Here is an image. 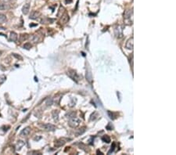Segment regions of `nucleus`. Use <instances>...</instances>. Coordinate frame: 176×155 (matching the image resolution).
<instances>
[{
	"mask_svg": "<svg viewBox=\"0 0 176 155\" xmlns=\"http://www.w3.org/2000/svg\"><path fill=\"white\" fill-rule=\"evenodd\" d=\"M10 40L12 42H16L17 40V34L15 32H11L10 35Z\"/></svg>",
	"mask_w": 176,
	"mask_h": 155,
	"instance_id": "obj_11",
	"label": "nucleus"
},
{
	"mask_svg": "<svg viewBox=\"0 0 176 155\" xmlns=\"http://www.w3.org/2000/svg\"><path fill=\"white\" fill-rule=\"evenodd\" d=\"M96 113H94V114H92V115H91V117H92V118H90V120H91V121H92V120H95V119H96V117H95V115H96Z\"/></svg>",
	"mask_w": 176,
	"mask_h": 155,
	"instance_id": "obj_27",
	"label": "nucleus"
},
{
	"mask_svg": "<svg viewBox=\"0 0 176 155\" xmlns=\"http://www.w3.org/2000/svg\"><path fill=\"white\" fill-rule=\"evenodd\" d=\"M67 75L69 76L71 79H73L74 81H75L76 82H78V80H79V76L77 74L76 71H74V70H69L67 71Z\"/></svg>",
	"mask_w": 176,
	"mask_h": 155,
	"instance_id": "obj_2",
	"label": "nucleus"
},
{
	"mask_svg": "<svg viewBox=\"0 0 176 155\" xmlns=\"http://www.w3.org/2000/svg\"><path fill=\"white\" fill-rule=\"evenodd\" d=\"M60 96H56L55 98L53 99V103H56V104H58L59 103V100H60Z\"/></svg>",
	"mask_w": 176,
	"mask_h": 155,
	"instance_id": "obj_17",
	"label": "nucleus"
},
{
	"mask_svg": "<svg viewBox=\"0 0 176 155\" xmlns=\"http://www.w3.org/2000/svg\"><path fill=\"white\" fill-rule=\"evenodd\" d=\"M114 33H115V35L117 36V38H122L123 36V29L121 26H117L115 28H114Z\"/></svg>",
	"mask_w": 176,
	"mask_h": 155,
	"instance_id": "obj_3",
	"label": "nucleus"
},
{
	"mask_svg": "<svg viewBox=\"0 0 176 155\" xmlns=\"http://www.w3.org/2000/svg\"><path fill=\"white\" fill-rule=\"evenodd\" d=\"M53 119L56 122H57L59 120V111L57 110H54L53 112Z\"/></svg>",
	"mask_w": 176,
	"mask_h": 155,
	"instance_id": "obj_13",
	"label": "nucleus"
},
{
	"mask_svg": "<svg viewBox=\"0 0 176 155\" xmlns=\"http://www.w3.org/2000/svg\"><path fill=\"white\" fill-rule=\"evenodd\" d=\"M69 16L67 14H64L63 16H62V18L60 20V23L61 24H66L68 22V20H69Z\"/></svg>",
	"mask_w": 176,
	"mask_h": 155,
	"instance_id": "obj_9",
	"label": "nucleus"
},
{
	"mask_svg": "<svg viewBox=\"0 0 176 155\" xmlns=\"http://www.w3.org/2000/svg\"><path fill=\"white\" fill-rule=\"evenodd\" d=\"M74 115H75V113L74 112H71V113H68V114H66V116L67 118H73V117H74Z\"/></svg>",
	"mask_w": 176,
	"mask_h": 155,
	"instance_id": "obj_22",
	"label": "nucleus"
},
{
	"mask_svg": "<svg viewBox=\"0 0 176 155\" xmlns=\"http://www.w3.org/2000/svg\"><path fill=\"white\" fill-rule=\"evenodd\" d=\"M24 143H23V141H18V143H17V150H20L21 147H22V146H24Z\"/></svg>",
	"mask_w": 176,
	"mask_h": 155,
	"instance_id": "obj_20",
	"label": "nucleus"
},
{
	"mask_svg": "<svg viewBox=\"0 0 176 155\" xmlns=\"http://www.w3.org/2000/svg\"><path fill=\"white\" fill-rule=\"evenodd\" d=\"M1 54H2V52H1V51H0V56H1Z\"/></svg>",
	"mask_w": 176,
	"mask_h": 155,
	"instance_id": "obj_33",
	"label": "nucleus"
},
{
	"mask_svg": "<svg viewBox=\"0 0 176 155\" xmlns=\"http://www.w3.org/2000/svg\"><path fill=\"white\" fill-rule=\"evenodd\" d=\"M102 140L103 142H105V143H110V137L109 136H107V135H105V136H103L102 137Z\"/></svg>",
	"mask_w": 176,
	"mask_h": 155,
	"instance_id": "obj_14",
	"label": "nucleus"
},
{
	"mask_svg": "<svg viewBox=\"0 0 176 155\" xmlns=\"http://www.w3.org/2000/svg\"><path fill=\"white\" fill-rule=\"evenodd\" d=\"M24 48L26 49H29L30 48H31V45L30 43H26V44L24 45Z\"/></svg>",
	"mask_w": 176,
	"mask_h": 155,
	"instance_id": "obj_23",
	"label": "nucleus"
},
{
	"mask_svg": "<svg viewBox=\"0 0 176 155\" xmlns=\"http://www.w3.org/2000/svg\"><path fill=\"white\" fill-rule=\"evenodd\" d=\"M40 16V14L37 11H33L31 12V15H30V19H32V20H36L38 18V16Z\"/></svg>",
	"mask_w": 176,
	"mask_h": 155,
	"instance_id": "obj_8",
	"label": "nucleus"
},
{
	"mask_svg": "<svg viewBox=\"0 0 176 155\" xmlns=\"http://www.w3.org/2000/svg\"><path fill=\"white\" fill-rule=\"evenodd\" d=\"M31 41L34 42H37L38 40H39V38H38L37 35H32V36L31 37Z\"/></svg>",
	"mask_w": 176,
	"mask_h": 155,
	"instance_id": "obj_18",
	"label": "nucleus"
},
{
	"mask_svg": "<svg viewBox=\"0 0 176 155\" xmlns=\"http://www.w3.org/2000/svg\"><path fill=\"white\" fill-rule=\"evenodd\" d=\"M28 38V35L27 34H21V35H20V41L26 40Z\"/></svg>",
	"mask_w": 176,
	"mask_h": 155,
	"instance_id": "obj_19",
	"label": "nucleus"
},
{
	"mask_svg": "<svg viewBox=\"0 0 176 155\" xmlns=\"http://www.w3.org/2000/svg\"><path fill=\"white\" fill-rule=\"evenodd\" d=\"M30 132H31V128H30L29 127H27V128H25L24 129H23L22 132H20V135L23 136H28L30 134Z\"/></svg>",
	"mask_w": 176,
	"mask_h": 155,
	"instance_id": "obj_6",
	"label": "nucleus"
},
{
	"mask_svg": "<svg viewBox=\"0 0 176 155\" xmlns=\"http://www.w3.org/2000/svg\"><path fill=\"white\" fill-rule=\"evenodd\" d=\"M2 1H3V2H8V1H10V0H2Z\"/></svg>",
	"mask_w": 176,
	"mask_h": 155,
	"instance_id": "obj_32",
	"label": "nucleus"
},
{
	"mask_svg": "<svg viewBox=\"0 0 176 155\" xmlns=\"http://www.w3.org/2000/svg\"><path fill=\"white\" fill-rule=\"evenodd\" d=\"M6 21V16L3 14H0V24H3Z\"/></svg>",
	"mask_w": 176,
	"mask_h": 155,
	"instance_id": "obj_15",
	"label": "nucleus"
},
{
	"mask_svg": "<svg viewBox=\"0 0 176 155\" xmlns=\"http://www.w3.org/2000/svg\"><path fill=\"white\" fill-rule=\"evenodd\" d=\"M6 8H8L5 4H0V10H6Z\"/></svg>",
	"mask_w": 176,
	"mask_h": 155,
	"instance_id": "obj_25",
	"label": "nucleus"
},
{
	"mask_svg": "<svg viewBox=\"0 0 176 155\" xmlns=\"http://www.w3.org/2000/svg\"><path fill=\"white\" fill-rule=\"evenodd\" d=\"M42 128H43L45 131H49V132H52V131H54L56 128V126H54L53 124H45L42 125Z\"/></svg>",
	"mask_w": 176,
	"mask_h": 155,
	"instance_id": "obj_4",
	"label": "nucleus"
},
{
	"mask_svg": "<svg viewBox=\"0 0 176 155\" xmlns=\"http://www.w3.org/2000/svg\"><path fill=\"white\" fill-rule=\"evenodd\" d=\"M81 123V120L78 118H75V117H73V118H71L70 121H69V125L71 127V128H77Z\"/></svg>",
	"mask_w": 176,
	"mask_h": 155,
	"instance_id": "obj_1",
	"label": "nucleus"
},
{
	"mask_svg": "<svg viewBox=\"0 0 176 155\" xmlns=\"http://www.w3.org/2000/svg\"><path fill=\"white\" fill-rule=\"evenodd\" d=\"M30 10V4L29 3H27V4H25V5L23 6L22 8V12H23V14L24 15H27L28 14V12Z\"/></svg>",
	"mask_w": 176,
	"mask_h": 155,
	"instance_id": "obj_7",
	"label": "nucleus"
},
{
	"mask_svg": "<svg viewBox=\"0 0 176 155\" xmlns=\"http://www.w3.org/2000/svg\"><path fill=\"white\" fill-rule=\"evenodd\" d=\"M85 132V128L84 127V128H80L79 130L76 132V136H81V134H83V133Z\"/></svg>",
	"mask_w": 176,
	"mask_h": 155,
	"instance_id": "obj_16",
	"label": "nucleus"
},
{
	"mask_svg": "<svg viewBox=\"0 0 176 155\" xmlns=\"http://www.w3.org/2000/svg\"><path fill=\"white\" fill-rule=\"evenodd\" d=\"M0 30H6V28H3V27H1V26H0Z\"/></svg>",
	"mask_w": 176,
	"mask_h": 155,
	"instance_id": "obj_31",
	"label": "nucleus"
},
{
	"mask_svg": "<svg viewBox=\"0 0 176 155\" xmlns=\"http://www.w3.org/2000/svg\"><path fill=\"white\" fill-rule=\"evenodd\" d=\"M66 142L64 141L63 140H59L57 141H56V143H55V146H63L64 144H65Z\"/></svg>",
	"mask_w": 176,
	"mask_h": 155,
	"instance_id": "obj_12",
	"label": "nucleus"
},
{
	"mask_svg": "<svg viewBox=\"0 0 176 155\" xmlns=\"http://www.w3.org/2000/svg\"><path fill=\"white\" fill-rule=\"evenodd\" d=\"M65 2H66L67 4H68V3H71V2H72V0H65Z\"/></svg>",
	"mask_w": 176,
	"mask_h": 155,
	"instance_id": "obj_28",
	"label": "nucleus"
},
{
	"mask_svg": "<svg viewBox=\"0 0 176 155\" xmlns=\"http://www.w3.org/2000/svg\"><path fill=\"white\" fill-rule=\"evenodd\" d=\"M96 153H97V154H103V153H102V152H100L99 150H98L97 151H96Z\"/></svg>",
	"mask_w": 176,
	"mask_h": 155,
	"instance_id": "obj_30",
	"label": "nucleus"
},
{
	"mask_svg": "<svg viewBox=\"0 0 176 155\" xmlns=\"http://www.w3.org/2000/svg\"><path fill=\"white\" fill-rule=\"evenodd\" d=\"M6 78L5 75H2L1 77H0V85L2 84L4 81H6Z\"/></svg>",
	"mask_w": 176,
	"mask_h": 155,
	"instance_id": "obj_21",
	"label": "nucleus"
},
{
	"mask_svg": "<svg viewBox=\"0 0 176 155\" xmlns=\"http://www.w3.org/2000/svg\"><path fill=\"white\" fill-rule=\"evenodd\" d=\"M115 146H116V143H113V145L111 146V149H110V150L109 154H110L111 152H113V151H114V148H115Z\"/></svg>",
	"mask_w": 176,
	"mask_h": 155,
	"instance_id": "obj_26",
	"label": "nucleus"
},
{
	"mask_svg": "<svg viewBox=\"0 0 176 155\" xmlns=\"http://www.w3.org/2000/svg\"><path fill=\"white\" fill-rule=\"evenodd\" d=\"M61 12H62V13H63V12H64V9H63V7H62V6L59 7V13H58V14H57V16H60V15H61Z\"/></svg>",
	"mask_w": 176,
	"mask_h": 155,
	"instance_id": "obj_24",
	"label": "nucleus"
},
{
	"mask_svg": "<svg viewBox=\"0 0 176 155\" xmlns=\"http://www.w3.org/2000/svg\"><path fill=\"white\" fill-rule=\"evenodd\" d=\"M133 45H134V42H133V38H131L126 42L125 46H126V48L128 49H133Z\"/></svg>",
	"mask_w": 176,
	"mask_h": 155,
	"instance_id": "obj_5",
	"label": "nucleus"
},
{
	"mask_svg": "<svg viewBox=\"0 0 176 155\" xmlns=\"http://www.w3.org/2000/svg\"><path fill=\"white\" fill-rule=\"evenodd\" d=\"M14 57H16V58H19V59H22V57H20V56H16V55H15V54H14Z\"/></svg>",
	"mask_w": 176,
	"mask_h": 155,
	"instance_id": "obj_29",
	"label": "nucleus"
},
{
	"mask_svg": "<svg viewBox=\"0 0 176 155\" xmlns=\"http://www.w3.org/2000/svg\"><path fill=\"white\" fill-rule=\"evenodd\" d=\"M131 16H132V10H127L124 14V18L125 20L130 19Z\"/></svg>",
	"mask_w": 176,
	"mask_h": 155,
	"instance_id": "obj_10",
	"label": "nucleus"
}]
</instances>
